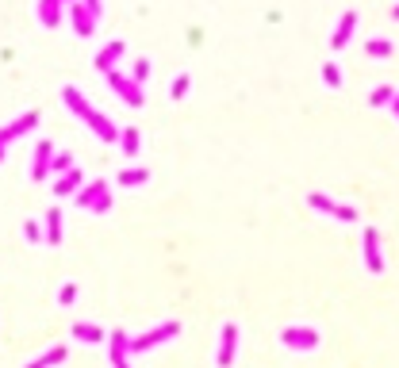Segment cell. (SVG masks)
<instances>
[{
    "label": "cell",
    "mask_w": 399,
    "mask_h": 368,
    "mask_svg": "<svg viewBox=\"0 0 399 368\" xmlns=\"http://www.w3.org/2000/svg\"><path fill=\"white\" fill-rule=\"evenodd\" d=\"M361 245H365V268H369L372 276H380L384 273V257H380V234L372 231V226H365Z\"/></svg>",
    "instance_id": "cell-6"
},
{
    "label": "cell",
    "mask_w": 399,
    "mask_h": 368,
    "mask_svg": "<svg viewBox=\"0 0 399 368\" xmlns=\"http://www.w3.org/2000/svg\"><path fill=\"white\" fill-rule=\"evenodd\" d=\"M353 27H357V12H346V15L338 20V27H334V35H330V46H334V50H341V46L353 39Z\"/></svg>",
    "instance_id": "cell-12"
},
{
    "label": "cell",
    "mask_w": 399,
    "mask_h": 368,
    "mask_svg": "<svg viewBox=\"0 0 399 368\" xmlns=\"http://www.w3.org/2000/svg\"><path fill=\"white\" fill-rule=\"evenodd\" d=\"M0 161H4V146H0Z\"/></svg>",
    "instance_id": "cell-34"
},
{
    "label": "cell",
    "mask_w": 399,
    "mask_h": 368,
    "mask_svg": "<svg viewBox=\"0 0 399 368\" xmlns=\"http://www.w3.org/2000/svg\"><path fill=\"white\" fill-rule=\"evenodd\" d=\"M62 361H66V349L54 346V349H46V353L39 357V361H31L27 368H54V364H62Z\"/></svg>",
    "instance_id": "cell-21"
},
{
    "label": "cell",
    "mask_w": 399,
    "mask_h": 368,
    "mask_svg": "<svg viewBox=\"0 0 399 368\" xmlns=\"http://www.w3.org/2000/svg\"><path fill=\"white\" fill-rule=\"evenodd\" d=\"M77 188H81V173H77V169H69V173L54 177V196H73Z\"/></svg>",
    "instance_id": "cell-16"
},
{
    "label": "cell",
    "mask_w": 399,
    "mask_h": 368,
    "mask_svg": "<svg viewBox=\"0 0 399 368\" xmlns=\"http://www.w3.org/2000/svg\"><path fill=\"white\" fill-rule=\"evenodd\" d=\"M365 54H369V58H392L395 46H392V39H369V43H365Z\"/></svg>",
    "instance_id": "cell-18"
},
{
    "label": "cell",
    "mask_w": 399,
    "mask_h": 368,
    "mask_svg": "<svg viewBox=\"0 0 399 368\" xmlns=\"http://www.w3.org/2000/svg\"><path fill=\"white\" fill-rule=\"evenodd\" d=\"M108 85L116 88L119 100L131 104V108H142V104H146V93H142V85H138L135 77H123L119 69H108Z\"/></svg>",
    "instance_id": "cell-3"
},
{
    "label": "cell",
    "mask_w": 399,
    "mask_h": 368,
    "mask_svg": "<svg viewBox=\"0 0 399 368\" xmlns=\"http://www.w3.org/2000/svg\"><path fill=\"white\" fill-rule=\"evenodd\" d=\"M50 158H54V146L39 142L35 146V165H31V177H35V181H46V177H50Z\"/></svg>",
    "instance_id": "cell-11"
},
{
    "label": "cell",
    "mask_w": 399,
    "mask_h": 368,
    "mask_svg": "<svg viewBox=\"0 0 399 368\" xmlns=\"http://www.w3.org/2000/svg\"><path fill=\"white\" fill-rule=\"evenodd\" d=\"M62 100L69 104V111H73V116L88 123V130H93L96 138H104V142H119V127H116V123H111L108 116H100V111H96L93 104H88V100H85V96H81L73 85H69V88H62Z\"/></svg>",
    "instance_id": "cell-1"
},
{
    "label": "cell",
    "mask_w": 399,
    "mask_h": 368,
    "mask_svg": "<svg viewBox=\"0 0 399 368\" xmlns=\"http://www.w3.org/2000/svg\"><path fill=\"white\" fill-rule=\"evenodd\" d=\"M323 81H327V88H341V69L334 62L323 65Z\"/></svg>",
    "instance_id": "cell-26"
},
{
    "label": "cell",
    "mask_w": 399,
    "mask_h": 368,
    "mask_svg": "<svg viewBox=\"0 0 399 368\" xmlns=\"http://www.w3.org/2000/svg\"><path fill=\"white\" fill-rule=\"evenodd\" d=\"M177 334H181V326H177V322H161V326H154V330H146V334H138V338H131V353H146V349L161 346V341L177 338Z\"/></svg>",
    "instance_id": "cell-5"
},
{
    "label": "cell",
    "mask_w": 399,
    "mask_h": 368,
    "mask_svg": "<svg viewBox=\"0 0 399 368\" xmlns=\"http://www.w3.org/2000/svg\"><path fill=\"white\" fill-rule=\"evenodd\" d=\"M392 96H395L392 85H380V88H372L369 104H372V108H388V104H392Z\"/></svg>",
    "instance_id": "cell-23"
},
{
    "label": "cell",
    "mask_w": 399,
    "mask_h": 368,
    "mask_svg": "<svg viewBox=\"0 0 399 368\" xmlns=\"http://www.w3.org/2000/svg\"><path fill=\"white\" fill-rule=\"evenodd\" d=\"M123 54H127V43H123V39H116V43H108V46H104L100 54H96V69H100V73L116 69V65H119V58H123Z\"/></svg>",
    "instance_id": "cell-10"
},
{
    "label": "cell",
    "mask_w": 399,
    "mask_h": 368,
    "mask_svg": "<svg viewBox=\"0 0 399 368\" xmlns=\"http://www.w3.org/2000/svg\"><path fill=\"white\" fill-rule=\"evenodd\" d=\"M46 245H62V211L58 207H50L46 211Z\"/></svg>",
    "instance_id": "cell-15"
},
{
    "label": "cell",
    "mask_w": 399,
    "mask_h": 368,
    "mask_svg": "<svg viewBox=\"0 0 399 368\" xmlns=\"http://www.w3.org/2000/svg\"><path fill=\"white\" fill-rule=\"evenodd\" d=\"M388 108H392V116H399V93L392 96V104H388Z\"/></svg>",
    "instance_id": "cell-32"
},
{
    "label": "cell",
    "mask_w": 399,
    "mask_h": 368,
    "mask_svg": "<svg viewBox=\"0 0 399 368\" xmlns=\"http://www.w3.org/2000/svg\"><path fill=\"white\" fill-rule=\"evenodd\" d=\"M104 192H108V184H104V181H93L88 188H77V192H73V200H77V207H93V203L100 200Z\"/></svg>",
    "instance_id": "cell-14"
},
{
    "label": "cell",
    "mask_w": 399,
    "mask_h": 368,
    "mask_svg": "<svg viewBox=\"0 0 399 368\" xmlns=\"http://www.w3.org/2000/svg\"><path fill=\"white\" fill-rule=\"evenodd\" d=\"M58 299H62V304H66V307H69V304H73V299H77V288H73V284H66V288H62V296H58Z\"/></svg>",
    "instance_id": "cell-30"
},
{
    "label": "cell",
    "mask_w": 399,
    "mask_h": 368,
    "mask_svg": "<svg viewBox=\"0 0 399 368\" xmlns=\"http://www.w3.org/2000/svg\"><path fill=\"white\" fill-rule=\"evenodd\" d=\"M73 338L93 346V341H104V330H100V326H93V322H77V326H73Z\"/></svg>",
    "instance_id": "cell-19"
},
{
    "label": "cell",
    "mask_w": 399,
    "mask_h": 368,
    "mask_svg": "<svg viewBox=\"0 0 399 368\" xmlns=\"http://www.w3.org/2000/svg\"><path fill=\"white\" fill-rule=\"evenodd\" d=\"M69 169H73V158H69V154H54V158H50V173H54V177L69 173Z\"/></svg>",
    "instance_id": "cell-24"
},
{
    "label": "cell",
    "mask_w": 399,
    "mask_h": 368,
    "mask_svg": "<svg viewBox=\"0 0 399 368\" xmlns=\"http://www.w3.org/2000/svg\"><path fill=\"white\" fill-rule=\"evenodd\" d=\"M189 73H181V77H173V85H169V96H173V100H181V96H189Z\"/></svg>",
    "instance_id": "cell-25"
},
{
    "label": "cell",
    "mask_w": 399,
    "mask_h": 368,
    "mask_svg": "<svg viewBox=\"0 0 399 368\" xmlns=\"http://www.w3.org/2000/svg\"><path fill=\"white\" fill-rule=\"evenodd\" d=\"M280 346L296 349V353H311V349H319V330H315V326H284Z\"/></svg>",
    "instance_id": "cell-2"
},
{
    "label": "cell",
    "mask_w": 399,
    "mask_h": 368,
    "mask_svg": "<svg viewBox=\"0 0 399 368\" xmlns=\"http://www.w3.org/2000/svg\"><path fill=\"white\" fill-rule=\"evenodd\" d=\"M35 123H39V111H23L20 119H12L8 127H0V146H8L12 138H20V135H27Z\"/></svg>",
    "instance_id": "cell-8"
},
{
    "label": "cell",
    "mask_w": 399,
    "mask_h": 368,
    "mask_svg": "<svg viewBox=\"0 0 399 368\" xmlns=\"http://www.w3.org/2000/svg\"><path fill=\"white\" fill-rule=\"evenodd\" d=\"M81 4H85V8H88V12H93V15H96V20H100V12H104V0H81Z\"/></svg>",
    "instance_id": "cell-31"
},
{
    "label": "cell",
    "mask_w": 399,
    "mask_h": 368,
    "mask_svg": "<svg viewBox=\"0 0 399 368\" xmlns=\"http://www.w3.org/2000/svg\"><path fill=\"white\" fill-rule=\"evenodd\" d=\"M392 15H395V20H399V4H395V8H392Z\"/></svg>",
    "instance_id": "cell-33"
},
{
    "label": "cell",
    "mask_w": 399,
    "mask_h": 368,
    "mask_svg": "<svg viewBox=\"0 0 399 368\" xmlns=\"http://www.w3.org/2000/svg\"><path fill=\"white\" fill-rule=\"evenodd\" d=\"M234 349H238V326L226 322V326H223V341H219L215 364H219V368H231V364H234Z\"/></svg>",
    "instance_id": "cell-7"
},
{
    "label": "cell",
    "mask_w": 399,
    "mask_h": 368,
    "mask_svg": "<svg viewBox=\"0 0 399 368\" xmlns=\"http://www.w3.org/2000/svg\"><path fill=\"white\" fill-rule=\"evenodd\" d=\"M307 203H311L315 211H323V215L338 219V223H357V207L338 203V200H330V196H323V192H311V196H307Z\"/></svg>",
    "instance_id": "cell-4"
},
{
    "label": "cell",
    "mask_w": 399,
    "mask_h": 368,
    "mask_svg": "<svg viewBox=\"0 0 399 368\" xmlns=\"http://www.w3.org/2000/svg\"><path fill=\"white\" fill-rule=\"evenodd\" d=\"M150 181V169H127V173H119V181L116 184H123V188H138V184H146Z\"/></svg>",
    "instance_id": "cell-22"
},
{
    "label": "cell",
    "mask_w": 399,
    "mask_h": 368,
    "mask_svg": "<svg viewBox=\"0 0 399 368\" xmlns=\"http://www.w3.org/2000/svg\"><path fill=\"white\" fill-rule=\"evenodd\" d=\"M23 234H27V242H43V238H46L39 223H23Z\"/></svg>",
    "instance_id": "cell-27"
},
{
    "label": "cell",
    "mask_w": 399,
    "mask_h": 368,
    "mask_svg": "<svg viewBox=\"0 0 399 368\" xmlns=\"http://www.w3.org/2000/svg\"><path fill=\"white\" fill-rule=\"evenodd\" d=\"M62 15H66V0H39V23L43 27H58Z\"/></svg>",
    "instance_id": "cell-9"
},
{
    "label": "cell",
    "mask_w": 399,
    "mask_h": 368,
    "mask_svg": "<svg viewBox=\"0 0 399 368\" xmlns=\"http://www.w3.org/2000/svg\"><path fill=\"white\" fill-rule=\"evenodd\" d=\"M119 150H123V158H135V154H138V130L135 127L119 130Z\"/></svg>",
    "instance_id": "cell-20"
},
{
    "label": "cell",
    "mask_w": 399,
    "mask_h": 368,
    "mask_svg": "<svg viewBox=\"0 0 399 368\" xmlns=\"http://www.w3.org/2000/svg\"><path fill=\"white\" fill-rule=\"evenodd\" d=\"M108 346H111V361H119V357L131 353V334H123V330L108 334Z\"/></svg>",
    "instance_id": "cell-17"
},
{
    "label": "cell",
    "mask_w": 399,
    "mask_h": 368,
    "mask_svg": "<svg viewBox=\"0 0 399 368\" xmlns=\"http://www.w3.org/2000/svg\"><path fill=\"white\" fill-rule=\"evenodd\" d=\"M73 31H77L81 39H88V35H93V31H96V15L88 12V8L81 4V0H77V4H73Z\"/></svg>",
    "instance_id": "cell-13"
},
{
    "label": "cell",
    "mask_w": 399,
    "mask_h": 368,
    "mask_svg": "<svg viewBox=\"0 0 399 368\" xmlns=\"http://www.w3.org/2000/svg\"><path fill=\"white\" fill-rule=\"evenodd\" d=\"M146 77H150V58H142V62L135 65V81H138V85H142Z\"/></svg>",
    "instance_id": "cell-29"
},
{
    "label": "cell",
    "mask_w": 399,
    "mask_h": 368,
    "mask_svg": "<svg viewBox=\"0 0 399 368\" xmlns=\"http://www.w3.org/2000/svg\"><path fill=\"white\" fill-rule=\"evenodd\" d=\"M108 207H111V196L104 192V196H100V200H96V203H93V207H88V211H93V215H104V211H108Z\"/></svg>",
    "instance_id": "cell-28"
}]
</instances>
